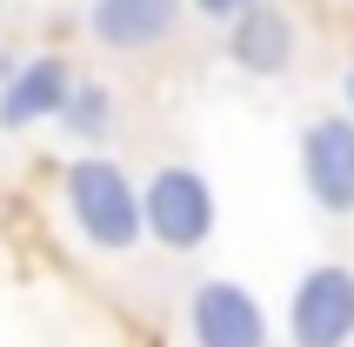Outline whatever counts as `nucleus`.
<instances>
[{
	"instance_id": "nucleus-1",
	"label": "nucleus",
	"mask_w": 354,
	"mask_h": 347,
	"mask_svg": "<svg viewBox=\"0 0 354 347\" xmlns=\"http://www.w3.org/2000/svg\"><path fill=\"white\" fill-rule=\"evenodd\" d=\"M60 194H67L74 227L87 234L94 247L127 254L140 241V194H134V180H127L114 160H100V154L67 160V167H60Z\"/></svg>"
},
{
	"instance_id": "nucleus-2",
	"label": "nucleus",
	"mask_w": 354,
	"mask_h": 347,
	"mask_svg": "<svg viewBox=\"0 0 354 347\" xmlns=\"http://www.w3.org/2000/svg\"><path fill=\"white\" fill-rule=\"evenodd\" d=\"M140 234H154L167 254H194L214 234V187L194 167H160L140 194Z\"/></svg>"
},
{
	"instance_id": "nucleus-3",
	"label": "nucleus",
	"mask_w": 354,
	"mask_h": 347,
	"mask_svg": "<svg viewBox=\"0 0 354 347\" xmlns=\"http://www.w3.org/2000/svg\"><path fill=\"white\" fill-rule=\"evenodd\" d=\"M288 341L295 347H348L354 341V268L321 261L295 281L288 301Z\"/></svg>"
},
{
	"instance_id": "nucleus-4",
	"label": "nucleus",
	"mask_w": 354,
	"mask_h": 347,
	"mask_svg": "<svg viewBox=\"0 0 354 347\" xmlns=\"http://www.w3.org/2000/svg\"><path fill=\"white\" fill-rule=\"evenodd\" d=\"M194 347H268V314L241 281H201L187 301Z\"/></svg>"
},
{
	"instance_id": "nucleus-5",
	"label": "nucleus",
	"mask_w": 354,
	"mask_h": 347,
	"mask_svg": "<svg viewBox=\"0 0 354 347\" xmlns=\"http://www.w3.org/2000/svg\"><path fill=\"white\" fill-rule=\"evenodd\" d=\"M301 174L328 214H354V120L328 114L301 134Z\"/></svg>"
},
{
	"instance_id": "nucleus-6",
	"label": "nucleus",
	"mask_w": 354,
	"mask_h": 347,
	"mask_svg": "<svg viewBox=\"0 0 354 347\" xmlns=\"http://www.w3.org/2000/svg\"><path fill=\"white\" fill-rule=\"evenodd\" d=\"M67 94H74V67H67L60 54L27 60V67H14V74H7V87H0V127L14 134V127L54 120L60 107H67Z\"/></svg>"
},
{
	"instance_id": "nucleus-7",
	"label": "nucleus",
	"mask_w": 354,
	"mask_h": 347,
	"mask_svg": "<svg viewBox=\"0 0 354 347\" xmlns=\"http://www.w3.org/2000/svg\"><path fill=\"white\" fill-rule=\"evenodd\" d=\"M174 20H180V0H94L87 34L100 47H114V54H140V47L174 34Z\"/></svg>"
},
{
	"instance_id": "nucleus-8",
	"label": "nucleus",
	"mask_w": 354,
	"mask_h": 347,
	"mask_svg": "<svg viewBox=\"0 0 354 347\" xmlns=\"http://www.w3.org/2000/svg\"><path fill=\"white\" fill-rule=\"evenodd\" d=\"M227 54L248 67V74H281L288 67V54H295V27H288V14L281 7H248V14L234 20V34H227Z\"/></svg>"
},
{
	"instance_id": "nucleus-9",
	"label": "nucleus",
	"mask_w": 354,
	"mask_h": 347,
	"mask_svg": "<svg viewBox=\"0 0 354 347\" xmlns=\"http://www.w3.org/2000/svg\"><path fill=\"white\" fill-rule=\"evenodd\" d=\"M54 120L67 127V134L94 140V134H107V120H114V100H107V87H94V80H74V94H67V107H60Z\"/></svg>"
},
{
	"instance_id": "nucleus-10",
	"label": "nucleus",
	"mask_w": 354,
	"mask_h": 347,
	"mask_svg": "<svg viewBox=\"0 0 354 347\" xmlns=\"http://www.w3.org/2000/svg\"><path fill=\"white\" fill-rule=\"evenodd\" d=\"M194 7H201L207 20H241L248 7H254V0H194Z\"/></svg>"
},
{
	"instance_id": "nucleus-11",
	"label": "nucleus",
	"mask_w": 354,
	"mask_h": 347,
	"mask_svg": "<svg viewBox=\"0 0 354 347\" xmlns=\"http://www.w3.org/2000/svg\"><path fill=\"white\" fill-rule=\"evenodd\" d=\"M348 100H354V74H348Z\"/></svg>"
}]
</instances>
